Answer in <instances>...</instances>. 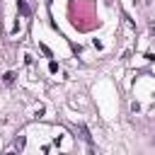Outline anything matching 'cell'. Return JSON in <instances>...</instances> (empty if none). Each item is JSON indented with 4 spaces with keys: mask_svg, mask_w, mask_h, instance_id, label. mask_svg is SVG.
<instances>
[{
    "mask_svg": "<svg viewBox=\"0 0 155 155\" xmlns=\"http://www.w3.org/2000/svg\"><path fill=\"white\" fill-rule=\"evenodd\" d=\"M15 78H17V75L10 70V73H5V78H2V80H5V85H12V82H15Z\"/></svg>",
    "mask_w": 155,
    "mask_h": 155,
    "instance_id": "3957f363",
    "label": "cell"
},
{
    "mask_svg": "<svg viewBox=\"0 0 155 155\" xmlns=\"http://www.w3.org/2000/svg\"><path fill=\"white\" fill-rule=\"evenodd\" d=\"M39 48H41V51H44V56H48V58H51V56H53V53H51V48H48V46H46V44H39Z\"/></svg>",
    "mask_w": 155,
    "mask_h": 155,
    "instance_id": "277c9868",
    "label": "cell"
},
{
    "mask_svg": "<svg viewBox=\"0 0 155 155\" xmlns=\"http://www.w3.org/2000/svg\"><path fill=\"white\" fill-rule=\"evenodd\" d=\"M87 155H94V148H92V145H90V150H87Z\"/></svg>",
    "mask_w": 155,
    "mask_h": 155,
    "instance_id": "8992f818",
    "label": "cell"
},
{
    "mask_svg": "<svg viewBox=\"0 0 155 155\" xmlns=\"http://www.w3.org/2000/svg\"><path fill=\"white\" fill-rule=\"evenodd\" d=\"M80 133H82V138L87 140V145H92V136H90V131H87V126H80Z\"/></svg>",
    "mask_w": 155,
    "mask_h": 155,
    "instance_id": "7a4b0ae2",
    "label": "cell"
},
{
    "mask_svg": "<svg viewBox=\"0 0 155 155\" xmlns=\"http://www.w3.org/2000/svg\"><path fill=\"white\" fill-rule=\"evenodd\" d=\"M5 155H17V153H12V150H10V153H5Z\"/></svg>",
    "mask_w": 155,
    "mask_h": 155,
    "instance_id": "52a82bcc",
    "label": "cell"
},
{
    "mask_svg": "<svg viewBox=\"0 0 155 155\" xmlns=\"http://www.w3.org/2000/svg\"><path fill=\"white\" fill-rule=\"evenodd\" d=\"M48 70H51V73H56V70H58V63H56V61H51V63H48Z\"/></svg>",
    "mask_w": 155,
    "mask_h": 155,
    "instance_id": "5b68a950",
    "label": "cell"
},
{
    "mask_svg": "<svg viewBox=\"0 0 155 155\" xmlns=\"http://www.w3.org/2000/svg\"><path fill=\"white\" fill-rule=\"evenodd\" d=\"M17 10H19L24 17H29V5H27V0H17Z\"/></svg>",
    "mask_w": 155,
    "mask_h": 155,
    "instance_id": "6da1fadb",
    "label": "cell"
}]
</instances>
